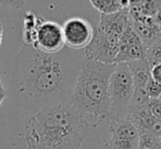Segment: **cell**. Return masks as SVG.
I'll list each match as a JSON object with an SVG mask.
<instances>
[{"label":"cell","mask_w":161,"mask_h":149,"mask_svg":"<svg viewBox=\"0 0 161 149\" xmlns=\"http://www.w3.org/2000/svg\"><path fill=\"white\" fill-rule=\"evenodd\" d=\"M71 49L47 54L25 45L14 66V83L27 109L41 111L69 102L73 94L82 62Z\"/></svg>","instance_id":"cell-1"},{"label":"cell","mask_w":161,"mask_h":149,"mask_svg":"<svg viewBox=\"0 0 161 149\" xmlns=\"http://www.w3.org/2000/svg\"><path fill=\"white\" fill-rule=\"evenodd\" d=\"M96 127L65 102L32 112L25 122V139L29 149H78Z\"/></svg>","instance_id":"cell-2"},{"label":"cell","mask_w":161,"mask_h":149,"mask_svg":"<svg viewBox=\"0 0 161 149\" xmlns=\"http://www.w3.org/2000/svg\"><path fill=\"white\" fill-rule=\"evenodd\" d=\"M115 68L116 64L107 65L85 58L69 101L84 117L97 126L103 122L107 123L112 117L109 80Z\"/></svg>","instance_id":"cell-3"},{"label":"cell","mask_w":161,"mask_h":149,"mask_svg":"<svg viewBox=\"0 0 161 149\" xmlns=\"http://www.w3.org/2000/svg\"><path fill=\"white\" fill-rule=\"evenodd\" d=\"M134 92L135 82L128 65L126 62L116 64V68L109 80V96L112 102L110 120L127 118Z\"/></svg>","instance_id":"cell-4"},{"label":"cell","mask_w":161,"mask_h":149,"mask_svg":"<svg viewBox=\"0 0 161 149\" xmlns=\"http://www.w3.org/2000/svg\"><path fill=\"white\" fill-rule=\"evenodd\" d=\"M120 40L121 37L104 33L96 27L92 41L85 48V58L107 65L116 64Z\"/></svg>","instance_id":"cell-5"},{"label":"cell","mask_w":161,"mask_h":149,"mask_svg":"<svg viewBox=\"0 0 161 149\" xmlns=\"http://www.w3.org/2000/svg\"><path fill=\"white\" fill-rule=\"evenodd\" d=\"M33 47L47 54H56L63 51L65 48V42L62 25L55 21H49L39 17Z\"/></svg>","instance_id":"cell-6"},{"label":"cell","mask_w":161,"mask_h":149,"mask_svg":"<svg viewBox=\"0 0 161 149\" xmlns=\"http://www.w3.org/2000/svg\"><path fill=\"white\" fill-rule=\"evenodd\" d=\"M109 139L105 142V146L109 149H138V129L128 118L110 120L107 122Z\"/></svg>","instance_id":"cell-7"},{"label":"cell","mask_w":161,"mask_h":149,"mask_svg":"<svg viewBox=\"0 0 161 149\" xmlns=\"http://www.w3.org/2000/svg\"><path fill=\"white\" fill-rule=\"evenodd\" d=\"M65 46L72 51L85 49L94 36L95 29L87 20L82 18H71L62 25Z\"/></svg>","instance_id":"cell-8"},{"label":"cell","mask_w":161,"mask_h":149,"mask_svg":"<svg viewBox=\"0 0 161 149\" xmlns=\"http://www.w3.org/2000/svg\"><path fill=\"white\" fill-rule=\"evenodd\" d=\"M146 58V47L141 38L132 29L131 24L125 31L120 40L119 52L116 58V64L129 62Z\"/></svg>","instance_id":"cell-9"},{"label":"cell","mask_w":161,"mask_h":149,"mask_svg":"<svg viewBox=\"0 0 161 149\" xmlns=\"http://www.w3.org/2000/svg\"><path fill=\"white\" fill-rule=\"evenodd\" d=\"M130 16L129 8L120 12H117L109 16H101V21L97 29L103 31L104 33L121 37L125 31L130 27Z\"/></svg>","instance_id":"cell-10"},{"label":"cell","mask_w":161,"mask_h":149,"mask_svg":"<svg viewBox=\"0 0 161 149\" xmlns=\"http://www.w3.org/2000/svg\"><path fill=\"white\" fill-rule=\"evenodd\" d=\"M130 69L136 87H146V83L151 77V66L146 58L126 62Z\"/></svg>","instance_id":"cell-11"},{"label":"cell","mask_w":161,"mask_h":149,"mask_svg":"<svg viewBox=\"0 0 161 149\" xmlns=\"http://www.w3.org/2000/svg\"><path fill=\"white\" fill-rule=\"evenodd\" d=\"M91 5L101 13V16H109L128 9L130 1L127 0H92Z\"/></svg>","instance_id":"cell-12"},{"label":"cell","mask_w":161,"mask_h":149,"mask_svg":"<svg viewBox=\"0 0 161 149\" xmlns=\"http://www.w3.org/2000/svg\"><path fill=\"white\" fill-rule=\"evenodd\" d=\"M39 24V17H36L33 12L29 11L25 13L23 21V41L25 45L33 46L36 42V29Z\"/></svg>","instance_id":"cell-13"},{"label":"cell","mask_w":161,"mask_h":149,"mask_svg":"<svg viewBox=\"0 0 161 149\" xmlns=\"http://www.w3.org/2000/svg\"><path fill=\"white\" fill-rule=\"evenodd\" d=\"M146 59L151 67L161 64V40L146 46Z\"/></svg>","instance_id":"cell-14"},{"label":"cell","mask_w":161,"mask_h":149,"mask_svg":"<svg viewBox=\"0 0 161 149\" xmlns=\"http://www.w3.org/2000/svg\"><path fill=\"white\" fill-rule=\"evenodd\" d=\"M138 149H161V145L158 137L146 134V135H140Z\"/></svg>","instance_id":"cell-15"},{"label":"cell","mask_w":161,"mask_h":149,"mask_svg":"<svg viewBox=\"0 0 161 149\" xmlns=\"http://www.w3.org/2000/svg\"><path fill=\"white\" fill-rule=\"evenodd\" d=\"M146 92H147L148 97L150 100L152 99H159L161 96V85L154 81L153 79L150 77V79L146 83Z\"/></svg>","instance_id":"cell-16"},{"label":"cell","mask_w":161,"mask_h":149,"mask_svg":"<svg viewBox=\"0 0 161 149\" xmlns=\"http://www.w3.org/2000/svg\"><path fill=\"white\" fill-rule=\"evenodd\" d=\"M149 111L157 121L161 122V101L159 99H152L149 101Z\"/></svg>","instance_id":"cell-17"},{"label":"cell","mask_w":161,"mask_h":149,"mask_svg":"<svg viewBox=\"0 0 161 149\" xmlns=\"http://www.w3.org/2000/svg\"><path fill=\"white\" fill-rule=\"evenodd\" d=\"M0 5L14 10H22L25 6V1H0Z\"/></svg>","instance_id":"cell-18"},{"label":"cell","mask_w":161,"mask_h":149,"mask_svg":"<svg viewBox=\"0 0 161 149\" xmlns=\"http://www.w3.org/2000/svg\"><path fill=\"white\" fill-rule=\"evenodd\" d=\"M151 78L161 85V64L151 67Z\"/></svg>","instance_id":"cell-19"},{"label":"cell","mask_w":161,"mask_h":149,"mask_svg":"<svg viewBox=\"0 0 161 149\" xmlns=\"http://www.w3.org/2000/svg\"><path fill=\"white\" fill-rule=\"evenodd\" d=\"M7 90L5 89V87H3V81H1V79H0V105L3 104V102L5 101L6 97H7Z\"/></svg>","instance_id":"cell-20"},{"label":"cell","mask_w":161,"mask_h":149,"mask_svg":"<svg viewBox=\"0 0 161 149\" xmlns=\"http://www.w3.org/2000/svg\"><path fill=\"white\" fill-rule=\"evenodd\" d=\"M3 24L0 23V45H1V42H3Z\"/></svg>","instance_id":"cell-21"},{"label":"cell","mask_w":161,"mask_h":149,"mask_svg":"<svg viewBox=\"0 0 161 149\" xmlns=\"http://www.w3.org/2000/svg\"><path fill=\"white\" fill-rule=\"evenodd\" d=\"M158 139H159V142H160V145H161V134H160V136L158 137Z\"/></svg>","instance_id":"cell-22"},{"label":"cell","mask_w":161,"mask_h":149,"mask_svg":"<svg viewBox=\"0 0 161 149\" xmlns=\"http://www.w3.org/2000/svg\"><path fill=\"white\" fill-rule=\"evenodd\" d=\"M159 100H160V101H161V96H160V98H159Z\"/></svg>","instance_id":"cell-23"}]
</instances>
